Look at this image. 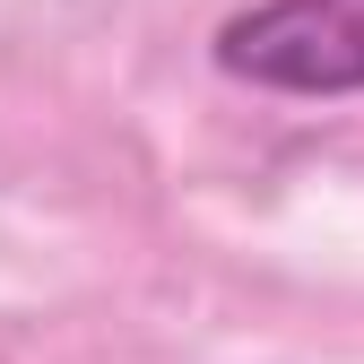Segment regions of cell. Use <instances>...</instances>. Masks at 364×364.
Masks as SVG:
<instances>
[{
	"label": "cell",
	"instance_id": "6da1fadb",
	"mask_svg": "<svg viewBox=\"0 0 364 364\" xmlns=\"http://www.w3.org/2000/svg\"><path fill=\"white\" fill-rule=\"evenodd\" d=\"M208 53L260 96H364V0H252Z\"/></svg>",
	"mask_w": 364,
	"mask_h": 364
}]
</instances>
